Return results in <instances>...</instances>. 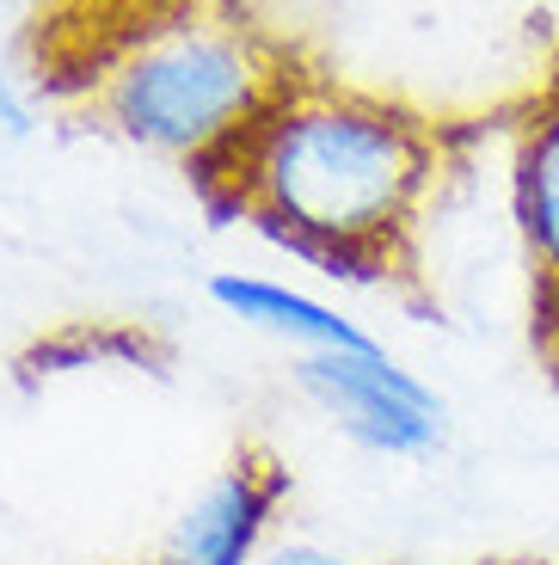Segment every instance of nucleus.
Here are the masks:
<instances>
[{
    "instance_id": "3",
    "label": "nucleus",
    "mask_w": 559,
    "mask_h": 565,
    "mask_svg": "<svg viewBox=\"0 0 559 565\" xmlns=\"http://www.w3.org/2000/svg\"><path fill=\"white\" fill-rule=\"evenodd\" d=\"M295 387L326 412L338 437H350L369 455L419 461L443 449L449 412L431 382H419L405 363H393L381 344L369 351H302L295 356Z\"/></svg>"
},
{
    "instance_id": "6",
    "label": "nucleus",
    "mask_w": 559,
    "mask_h": 565,
    "mask_svg": "<svg viewBox=\"0 0 559 565\" xmlns=\"http://www.w3.org/2000/svg\"><path fill=\"white\" fill-rule=\"evenodd\" d=\"M203 289H210V301L228 320L252 326V332H271V339L295 344V351H369V344H376L363 326L345 320L338 308L302 296L289 282L252 277V270H215Z\"/></svg>"
},
{
    "instance_id": "9",
    "label": "nucleus",
    "mask_w": 559,
    "mask_h": 565,
    "mask_svg": "<svg viewBox=\"0 0 559 565\" xmlns=\"http://www.w3.org/2000/svg\"><path fill=\"white\" fill-rule=\"evenodd\" d=\"M535 332H541V356H547V369L559 375V301H547V308H541V326H535Z\"/></svg>"
},
{
    "instance_id": "1",
    "label": "nucleus",
    "mask_w": 559,
    "mask_h": 565,
    "mask_svg": "<svg viewBox=\"0 0 559 565\" xmlns=\"http://www.w3.org/2000/svg\"><path fill=\"white\" fill-rule=\"evenodd\" d=\"M436 167L443 141L419 111L320 74H289L265 117L197 172L283 253L326 277L369 282L405 265Z\"/></svg>"
},
{
    "instance_id": "4",
    "label": "nucleus",
    "mask_w": 559,
    "mask_h": 565,
    "mask_svg": "<svg viewBox=\"0 0 559 565\" xmlns=\"http://www.w3.org/2000/svg\"><path fill=\"white\" fill-rule=\"evenodd\" d=\"M277 504H283V467L265 449H240L179 510L155 565H259Z\"/></svg>"
},
{
    "instance_id": "5",
    "label": "nucleus",
    "mask_w": 559,
    "mask_h": 565,
    "mask_svg": "<svg viewBox=\"0 0 559 565\" xmlns=\"http://www.w3.org/2000/svg\"><path fill=\"white\" fill-rule=\"evenodd\" d=\"M510 222L547 308L559 301V74L523 105L510 136Z\"/></svg>"
},
{
    "instance_id": "7",
    "label": "nucleus",
    "mask_w": 559,
    "mask_h": 565,
    "mask_svg": "<svg viewBox=\"0 0 559 565\" xmlns=\"http://www.w3.org/2000/svg\"><path fill=\"white\" fill-rule=\"evenodd\" d=\"M259 565H350V559H338V553L314 547V541H283V547H271Z\"/></svg>"
},
{
    "instance_id": "2",
    "label": "nucleus",
    "mask_w": 559,
    "mask_h": 565,
    "mask_svg": "<svg viewBox=\"0 0 559 565\" xmlns=\"http://www.w3.org/2000/svg\"><path fill=\"white\" fill-rule=\"evenodd\" d=\"M295 62L240 0H155L86 74V111L148 154L210 167L289 86Z\"/></svg>"
},
{
    "instance_id": "8",
    "label": "nucleus",
    "mask_w": 559,
    "mask_h": 565,
    "mask_svg": "<svg viewBox=\"0 0 559 565\" xmlns=\"http://www.w3.org/2000/svg\"><path fill=\"white\" fill-rule=\"evenodd\" d=\"M0 124H7V136H25L31 129V111H25V99H19L13 86H7V74H0Z\"/></svg>"
}]
</instances>
